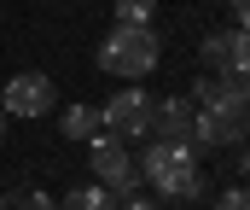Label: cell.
<instances>
[{
  "label": "cell",
  "instance_id": "1",
  "mask_svg": "<svg viewBox=\"0 0 250 210\" xmlns=\"http://www.w3.org/2000/svg\"><path fill=\"white\" fill-rule=\"evenodd\" d=\"M99 70L123 76V82H140L146 70H157V29L151 23H117L99 41Z\"/></svg>",
  "mask_w": 250,
  "mask_h": 210
},
{
  "label": "cell",
  "instance_id": "2",
  "mask_svg": "<svg viewBox=\"0 0 250 210\" xmlns=\"http://www.w3.org/2000/svg\"><path fill=\"white\" fill-rule=\"evenodd\" d=\"M140 175L157 193H169V199H192L198 193V158H192V146H175V140H151L146 158H140Z\"/></svg>",
  "mask_w": 250,
  "mask_h": 210
},
{
  "label": "cell",
  "instance_id": "3",
  "mask_svg": "<svg viewBox=\"0 0 250 210\" xmlns=\"http://www.w3.org/2000/svg\"><path fill=\"white\" fill-rule=\"evenodd\" d=\"M99 123H105V135H117V140L151 135V93H146V88H123V93H111V99L99 105Z\"/></svg>",
  "mask_w": 250,
  "mask_h": 210
},
{
  "label": "cell",
  "instance_id": "4",
  "mask_svg": "<svg viewBox=\"0 0 250 210\" xmlns=\"http://www.w3.org/2000/svg\"><path fill=\"white\" fill-rule=\"evenodd\" d=\"M53 76L47 70H18L6 88H0V105H6V117H47L53 111Z\"/></svg>",
  "mask_w": 250,
  "mask_h": 210
},
{
  "label": "cell",
  "instance_id": "5",
  "mask_svg": "<svg viewBox=\"0 0 250 210\" xmlns=\"http://www.w3.org/2000/svg\"><path fill=\"white\" fill-rule=\"evenodd\" d=\"M93 181H99L117 205L134 199V163H128V152H123L117 135H99V140H93Z\"/></svg>",
  "mask_w": 250,
  "mask_h": 210
},
{
  "label": "cell",
  "instance_id": "6",
  "mask_svg": "<svg viewBox=\"0 0 250 210\" xmlns=\"http://www.w3.org/2000/svg\"><path fill=\"white\" fill-rule=\"evenodd\" d=\"M250 111H227V105H198V129H192V146H239L245 140Z\"/></svg>",
  "mask_w": 250,
  "mask_h": 210
},
{
  "label": "cell",
  "instance_id": "7",
  "mask_svg": "<svg viewBox=\"0 0 250 210\" xmlns=\"http://www.w3.org/2000/svg\"><path fill=\"white\" fill-rule=\"evenodd\" d=\"M204 65H215L221 76H250V29H221L204 41Z\"/></svg>",
  "mask_w": 250,
  "mask_h": 210
},
{
  "label": "cell",
  "instance_id": "8",
  "mask_svg": "<svg viewBox=\"0 0 250 210\" xmlns=\"http://www.w3.org/2000/svg\"><path fill=\"white\" fill-rule=\"evenodd\" d=\"M192 105H227V111H250V76H198Z\"/></svg>",
  "mask_w": 250,
  "mask_h": 210
},
{
  "label": "cell",
  "instance_id": "9",
  "mask_svg": "<svg viewBox=\"0 0 250 210\" xmlns=\"http://www.w3.org/2000/svg\"><path fill=\"white\" fill-rule=\"evenodd\" d=\"M192 129H198V105H192V99H169V105H151V135H157V140L192 146Z\"/></svg>",
  "mask_w": 250,
  "mask_h": 210
},
{
  "label": "cell",
  "instance_id": "10",
  "mask_svg": "<svg viewBox=\"0 0 250 210\" xmlns=\"http://www.w3.org/2000/svg\"><path fill=\"white\" fill-rule=\"evenodd\" d=\"M105 123H99V105H64V140H99Z\"/></svg>",
  "mask_w": 250,
  "mask_h": 210
},
{
  "label": "cell",
  "instance_id": "11",
  "mask_svg": "<svg viewBox=\"0 0 250 210\" xmlns=\"http://www.w3.org/2000/svg\"><path fill=\"white\" fill-rule=\"evenodd\" d=\"M0 210H59V199H47L41 187H12L0 193Z\"/></svg>",
  "mask_w": 250,
  "mask_h": 210
},
{
  "label": "cell",
  "instance_id": "12",
  "mask_svg": "<svg viewBox=\"0 0 250 210\" xmlns=\"http://www.w3.org/2000/svg\"><path fill=\"white\" fill-rule=\"evenodd\" d=\"M59 210H111V193L105 187H70Z\"/></svg>",
  "mask_w": 250,
  "mask_h": 210
},
{
  "label": "cell",
  "instance_id": "13",
  "mask_svg": "<svg viewBox=\"0 0 250 210\" xmlns=\"http://www.w3.org/2000/svg\"><path fill=\"white\" fill-rule=\"evenodd\" d=\"M117 6V23H151V12H157V0H111Z\"/></svg>",
  "mask_w": 250,
  "mask_h": 210
},
{
  "label": "cell",
  "instance_id": "14",
  "mask_svg": "<svg viewBox=\"0 0 250 210\" xmlns=\"http://www.w3.org/2000/svg\"><path fill=\"white\" fill-rule=\"evenodd\" d=\"M215 210H250V187H227V193L215 199Z\"/></svg>",
  "mask_w": 250,
  "mask_h": 210
},
{
  "label": "cell",
  "instance_id": "15",
  "mask_svg": "<svg viewBox=\"0 0 250 210\" xmlns=\"http://www.w3.org/2000/svg\"><path fill=\"white\" fill-rule=\"evenodd\" d=\"M233 12H239V29H250V0H233Z\"/></svg>",
  "mask_w": 250,
  "mask_h": 210
},
{
  "label": "cell",
  "instance_id": "16",
  "mask_svg": "<svg viewBox=\"0 0 250 210\" xmlns=\"http://www.w3.org/2000/svg\"><path fill=\"white\" fill-rule=\"evenodd\" d=\"M117 210H157V205H151V199H123Z\"/></svg>",
  "mask_w": 250,
  "mask_h": 210
},
{
  "label": "cell",
  "instance_id": "17",
  "mask_svg": "<svg viewBox=\"0 0 250 210\" xmlns=\"http://www.w3.org/2000/svg\"><path fill=\"white\" fill-rule=\"evenodd\" d=\"M0 135H6V105H0Z\"/></svg>",
  "mask_w": 250,
  "mask_h": 210
},
{
  "label": "cell",
  "instance_id": "18",
  "mask_svg": "<svg viewBox=\"0 0 250 210\" xmlns=\"http://www.w3.org/2000/svg\"><path fill=\"white\" fill-rule=\"evenodd\" d=\"M245 175H250V146H245Z\"/></svg>",
  "mask_w": 250,
  "mask_h": 210
}]
</instances>
